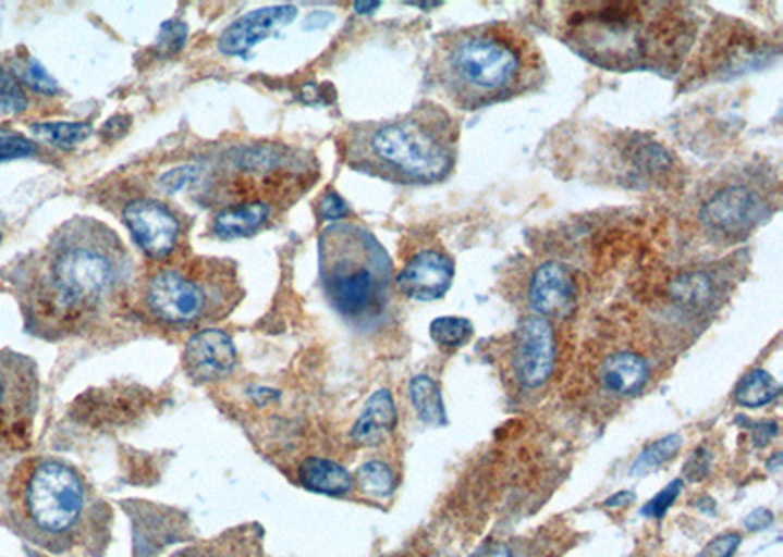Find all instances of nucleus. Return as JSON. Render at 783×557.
<instances>
[{
    "instance_id": "23",
    "label": "nucleus",
    "mask_w": 783,
    "mask_h": 557,
    "mask_svg": "<svg viewBox=\"0 0 783 557\" xmlns=\"http://www.w3.org/2000/svg\"><path fill=\"white\" fill-rule=\"evenodd\" d=\"M780 395V384L766 370H753L736 384L735 401L748 409H758L772 404Z\"/></svg>"
},
{
    "instance_id": "14",
    "label": "nucleus",
    "mask_w": 783,
    "mask_h": 557,
    "mask_svg": "<svg viewBox=\"0 0 783 557\" xmlns=\"http://www.w3.org/2000/svg\"><path fill=\"white\" fill-rule=\"evenodd\" d=\"M527 296L535 315H541L549 321L564 319L576 308L578 286L566 264L551 260L533 272Z\"/></svg>"
},
{
    "instance_id": "22",
    "label": "nucleus",
    "mask_w": 783,
    "mask_h": 557,
    "mask_svg": "<svg viewBox=\"0 0 783 557\" xmlns=\"http://www.w3.org/2000/svg\"><path fill=\"white\" fill-rule=\"evenodd\" d=\"M409 397L419 419L427 424H445V407L439 385L429 375H416L409 384Z\"/></svg>"
},
{
    "instance_id": "17",
    "label": "nucleus",
    "mask_w": 783,
    "mask_h": 557,
    "mask_svg": "<svg viewBox=\"0 0 783 557\" xmlns=\"http://www.w3.org/2000/svg\"><path fill=\"white\" fill-rule=\"evenodd\" d=\"M648 377H650V366L647 358L631 348L613 350L601 360L598 368L601 387L615 397H633L640 394L648 384Z\"/></svg>"
},
{
    "instance_id": "1",
    "label": "nucleus",
    "mask_w": 783,
    "mask_h": 557,
    "mask_svg": "<svg viewBox=\"0 0 783 557\" xmlns=\"http://www.w3.org/2000/svg\"><path fill=\"white\" fill-rule=\"evenodd\" d=\"M132 259L105 223L73 218L19 272L28 327L46 338L77 335L117 308L132 280Z\"/></svg>"
},
{
    "instance_id": "24",
    "label": "nucleus",
    "mask_w": 783,
    "mask_h": 557,
    "mask_svg": "<svg viewBox=\"0 0 783 557\" xmlns=\"http://www.w3.org/2000/svg\"><path fill=\"white\" fill-rule=\"evenodd\" d=\"M713 274H687L674 282V299L684 308H706L711 299L715 298L717 289L713 284Z\"/></svg>"
},
{
    "instance_id": "11",
    "label": "nucleus",
    "mask_w": 783,
    "mask_h": 557,
    "mask_svg": "<svg viewBox=\"0 0 783 557\" xmlns=\"http://www.w3.org/2000/svg\"><path fill=\"white\" fill-rule=\"evenodd\" d=\"M556 364V336L549 319L529 313L513 331V374L525 389L549 382Z\"/></svg>"
},
{
    "instance_id": "12",
    "label": "nucleus",
    "mask_w": 783,
    "mask_h": 557,
    "mask_svg": "<svg viewBox=\"0 0 783 557\" xmlns=\"http://www.w3.org/2000/svg\"><path fill=\"white\" fill-rule=\"evenodd\" d=\"M122 220L149 259L167 260L173 255L181 237V222L167 203L157 198H136L124 206Z\"/></svg>"
},
{
    "instance_id": "39",
    "label": "nucleus",
    "mask_w": 783,
    "mask_h": 557,
    "mask_svg": "<svg viewBox=\"0 0 783 557\" xmlns=\"http://www.w3.org/2000/svg\"><path fill=\"white\" fill-rule=\"evenodd\" d=\"M774 522V515L770 510L758 509L745 520L746 529L762 530L768 529Z\"/></svg>"
},
{
    "instance_id": "18",
    "label": "nucleus",
    "mask_w": 783,
    "mask_h": 557,
    "mask_svg": "<svg viewBox=\"0 0 783 557\" xmlns=\"http://www.w3.org/2000/svg\"><path fill=\"white\" fill-rule=\"evenodd\" d=\"M171 557H267V554L262 546V530L257 524H242L225 530L216 539L179 549Z\"/></svg>"
},
{
    "instance_id": "2",
    "label": "nucleus",
    "mask_w": 783,
    "mask_h": 557,
    "mask_svg": "<svg viewBox=\"0 0 783 557\" xmlns=\"http://www.w3.org/2000/svg\"><path fill=\"white\" fill-rule=\"evenodd\" d=\"M562 9V41L617 73H677L699 28L696 12L682 2H572Z\"/></svg>"
},
{
    "instance_id": "43",
    "label": "nucleus",
    "mask_w": 783,
    "mask_h": 557,
    "mask_svg": "<svg viewBox=\"0 0 783 557\" xmlns=\"http://www.w3.org/2000/svg\"><path fill=\"white\" fill-rule=\"evenodd\" d=\"M378 7H380V2H355V9H357V12H360V14H368V12L377 10Z\"/></svg>"
},
{
    "instance_id": "19",
    "label": "nucleus",
    "mask_w": 783,
    "mask_h": 557,
    "mask_svg": "<svg viewBox=\"0 0 783 557\" xmlns=\"http://www.w3.org/2000/svg\"><path fill=\"white\" fill-rule=\"evenodd\" d=\"M396 424V407L394 399L388 389H378L377 394L370 395L363 413L351 431L353 441L365 446H375L382 443L387 434L392 433Z\"/></svg>"
},
{
    "instance_id": "34",
    "label": "nucleus",
    "mask_w": 783,
    "mask_h": 557,
    "mask_svg": "<svg viewBox=\"0 0 783 557\" xmlns=\"http://www.w3.org/2000/svg\"><path fill=\"white\" fill-rule=\"evenodd\" d=\"M184 39H186V26L183 22H164L161 34L157 38V46L159 49H163V53H174L179 49L183 48Z\"/></svg>"
},
{
    "instance_id": "4",
    "label": "nucleus",
    "mask_w": 783,
    "mask_h": 557,
    "mask_svg": "<svg viewBox=\"0 0 783 557\" xmlns=\"http://www.w3.org/2000/svg\"><path fill=\"white\" fill-rule=\"evenodd\" d=\"M429 75L461 110L507 102L541 87V49L522 29L502 22L449 29L437 36Z\"/></svg>"
},
{
    "instance_id": "41",
    "label": "nucleus",
    "mask_w": 783,
    "mask_h": 557,
    "mask_svg": "<svg viewBox=\"0 0 783 557\" xmlns=\"http://www.w3.org/2000/svg\"><path fill=\"white\" fill-rule=\"evenodd\" d=\"M331 20H333V16H331V14H323V12H314L310 18L306 20V28H321V26H326V24H328V22H331Z\"/></svg>"
},
{
    "instance_id": "10",
    "label": "nucleus",
    "mask_w": 783,
    "mask_h": 557,
    "mask_svg": "<svg viewBox=\"0 0 783 557\" xmlns=\"http://www.w3.org/2000/svg\"><path fill=\"white\" fill-rule=\"evenodd\" d=\"M38 366L28 356L0 350V448L28 443L38 411Z\"/></svg>"
},
{
    "instance_id": "37",
    "label": "nucleus",
    "mask_w": 783,
    "mask_h": 557,
    "mask_svg": "<svg viewBox=\"0 0 783 557\" xmlns=\"http://www.w3.org/2000/svg\"><path fill=\"white\" fill-rule=\"evenodd\" d=\"M319 212L326 220H339V218L347 215L348 208L339 194L328 193L319 203Z\"/></svg>"
},
{
    "instance_id": "6",
    "label": "nucleus",
    "mask_w": 783,
    "mask_h": 557,
    "mask_svg": "<svg viewBox=\"0 0 783 557\" xmlns=\"http://www.w3.org/2000/svg\"><path fill=\"white\" fill-rule=\"evenodd\" d=\"M319 278L329 306L355 327H375L392 301L394 267L370 231L331 223L319 235Z\"/></svg>"
},
{
    "instance_id": "28",
    "label": "nucleus",
    "mask_w": 783,
    "mask_h": 557,
    "mask_svg": "<svg viewBox=\"0 0 783 557\" xmlns=\"http://www.w3.org/2000/svg\"><path fill=\"white\" fill-rule=\"evenodd\" d=\"M429 333L437 345L458 348L473 338L474 327L465 318H439L431 323Z\"/></svg>"
},
{
    "instance_id": "32",
    "label": "nucleus",
    "mask_w": 783,
    "mask_h": 557,
    "mask_svg": "<svg viewBox=\"0 0 783 557\" xmlns=\"http://www.w3.org/2000/svg\"><path fill=\"white\" fill-rule=\"evenodd\" d=\"M680 493H682V481L676 480L668 483L664 490L658 491L657 495L648 500L645 509H643V515L650 517V519H662L668 509L676 503Z\"/></svg>"
},
{
    "instance_id": "16",
    "label": "nucleus",
    "mask_w": 783,
    "mask_h": 557,
    "mask_svg": "<svg viewBox=\"0 0 783 557\" xmlns=\"http://www.w3.org/2000/svg\"><path fill=\"white\" fill-rule=\"evenodd\" d=\"M296 16L298 9L292 4L253 10L223 29L218 48L223 55H247L257 44L269 38L274 29L284 28Z\"/></svg>"
},
{
    "instance_id": "3",
    "label": "nucleus",
    "mask_w": 783,
    "mask_h": 557,
    "mask_svg": "<svg viewBox=\"0 0 783 557\" xmlns=\"http://www.w3.org/2000/svg\"><path fill=\"white\" fill-rule=\"evenodd\" d=\"M9 529L53 556H100L112 529V510L69 461L38 456L22 461L4 491Z\"/></svg>"
},
{
    "instance_id": "13",
    "label": "nucleus",
    "mask_w": 783,
    "mask_h": 557,
    "mask_svg": "<svg viewBox=\"0 0 783 557\" xmlns=\"http://www.w3.org/2000/svg\"><path fill=\"white\" fill-rule=\"evenodd\" d=\"M237 352L220 329H204L184 346L183 368L196 384H212L232 374Z\"/></svg>"
},
{
    "instance_id": "33",
    "label": "nucleus",
    "mask_w": 783,
    "mask_h": 557,
    "mask_svg": "<svg viewBox=\"0 0 783 557\" xmlns=\"http://www.w3.org/2000/svg\"><path fill=\"white\" fill-rule=\"evenodd\" d=\"M200 174H203V166H194V164H186V166H179L171 173L164 174L161 178V188L167 194L179 193L191 184H196L200 181Z\"/></svg>"
},
{
    "instance_id": "31",
    "label": "nucleus",
    "mask_w": 783,
    "mask_h": 557,
    "mask_svg": "<svg viewBox=\"0 0 783 557\" xmlns=\"http://www.w3.org/2000/svg\"><path fill=\"white\" fill-rule=\"evenodd\" d=\"M36 154V145L29 141L28 137L0 129V163L14 161V159H26Z\"/></svg>"
},
{
    "instance_id": "20",
    "label": "nucleus",
    "mask_w": 783,
    "mask_h": 557,
    "mask_svg": "<svg viewBox=\"0 0 783 557\" xmlns=\"http://www.w3.org/2000/svg\"><path fill=\"white\" fill-rule=\"evenodd\" d=\"M274 208L267 203H242L216 213L213 233L222 239L249 237L271 222Z\"/></svg>"
},
{
    "instance_id": "15",
    "label": "nucleus",
    "mask_w": 783,
    "mask_h": 557,
    "mask_svg": "<svg viewBox=\"0 0 783 557\" xmlns=\"http://www.w3.org/2000/svg\"><path fill=\"white\" fill-rule=\"evenodd\" d=\"M455 278V262L441 250H419L396 276V286L407 298L433 301L443 298Z\"/></svg>"
},
{
    "instance_id": "5",
    "label": "nucleus",
    "mask_w": 783,
    "mask_h": 557,
    "mask_svg": "<svg viewBox=\"0 0 783 557\" xmlns=\"http://www.w3.org/2000/svg\"><path fill=\"white\" fill-rule=\"evenodd\" d=\"M458 137L455 115L421 102L407 114L348 127L343 157L351 169L387 183L436 184L455 169Z\"/></svg>"
},
{
    "instance_id": "30",
    "label": "nucleus",
    "mask_w": 783,
    "mask_h": 557,
    "mask_svg": "<svg viewBox=\"0 0 783 557\" xmlns=\"http://www.w3.org/2000/svg\"><path fill=\"white\" fill-rule=\"evenodd\" d=\"M16 73L14 77L20 78L24 85H28L29 88L44 92V95H56L59 90V85L53 81V77L49 75L46 69L39 65L38 61L34 58H24L22 61L16 63Z\"/></svg>"
},
{
    "instance_id": "40",
    "label": "nucleus",
    "mask_w": 783,
    "mask_h": 557,
    "mask_svg": "<svg viewBox=\"0 0 783 557\" xmlns=\"http://www.w3.org/2000/svg\"><path fill=\"white\" fill-rule=\"evenodd\" d=\"M473 557H515L513 556L512 549L507 548L505 544H490V546H484L482 549H478Z\"/></svg>"
},
{
    "instance_id": "36",
    "label": "nucleus",
    "mask_w": 783,
    "mask_h": 557,
    "mask_svg": "<svg viewBox=\"0 0 783 557\" xmlns=\"http://www.w3.org/2000/svg\"><path fill=\"white\" fill-rule=\"evenodd\" d=\"M709 470H711V454L701 446V448H697V450L692 454V458L687 460L684 473H686V478L689 481H701L706 480Z\"/></svg>"
},
{
    "instance_id": "7",
    "label": "nucleus",
    "mask_w": 783,
    "mask_h": 557,
    "mask_svg": "<svg viewBox=\"0 0 783 557\" xmlns=\"http://www.w3.org/2000/svg\"><path fill=\"white\" fill-rule=\"evenodd\" d=\"M198 200L218 212L242 203L274 202L282 210L310 190L318 178L311 154L281 144H249L220 154L203 169Z\"/></svg>"
},
{
    "instance_id": "38",
    "label": "nucleus",
    "mask_w": 783,
    "mask_h": 557,
    "mask_svg": "<svg viewBox=\"0 0 783 557\" xmlns=\"http://www.w3.org/2000/svg\"><path fill=\"white\" fill-rule=\"evenodd\" d=\"M127 127H130V117H126V115H114V117H110L107 125L102 127V135L117 139V137H122V135L126 134Z\"/></svg>"
},
{
    "instance_id": "8",
    "label": "nucleus",
    "mask_w": 783,
    "mask_h": 557,
    "mask_svg": "<svg viewBox=\"0 0 783 557\" xmlns=\"http://www.w3.org/2000/svg\"><path fill=\"white\" fill-rule=\"evenodd\" d=\"M242 298L235 264L223 259L171 260L154 270L144 284L147 313L174 329L220 321Z\"/></svg>"
},
{
    "instance_id": "21",
    "label": "nucleus",
    "mask_w": 783,
    "mask_h": 557,
    "mask_svg": "<svg viewBox=\"0 0 783 557\" xmlns=\"http://www.w3.org/2000/svg\"><path fill=\"white\" fill-rule=\"evenodd\" d=\"M298 481L308 491L329 495V497H343L353 490V478L343 466L323 458H308L298 468Z\"/></svg>"
},
{
    "instance_id": "27",
    "label": "nucleus",
    "mask_w": 783,
    "mask_h": 557,
    "mask_svg": "<svg viewBox=\"0 0 783 557\" xmlns=\"http://www.w3.org/2000/svg\"><path fill=\"white\" fill-rule=\"evenodd\" d=\"M32 132L46 139L48 144L71 149L75 145L83 144L88 135L93 134V125L85 122H51V124H34Z\"/></svg>"
},
{
    "instance_id": "35",
    "label": "nucleus",
    "mask_w": 783,
    "mask_h": 557,
    "mask_svg": "<svg viewBox=\"0 0 783 557\" xmlns=\"http://www.w3.org/2000/svg\"><path fill=\"white\" fill-rule=\"evenodd\" d=\"M741 546V536L736 532H726L711 540L697 557H733Z\"/></svg>"
},
{
    "instance_id": "25",
    "label": "nucleus",
    "mask_w": 783,
    "mask_h": 557,
    "mask_svg": "<svg viewBox=\"0 0 783 557\" xmlns=\"http://www.w3.org/2000/svg\"><path fill=\"white\" fill-rule=\"evenodd\" d=\"M353 483L370 499H387L394 491V473L384 461H367L358 468Z\"/></svg>"
},
{
    "instance_id": "26",
    "label": "nucleus",
    "mask_w": 783,
    "mask_h": 557,
    "mask_svg": "<svg viewBox=\"0 0 783 557\" xmlns=\"http://www.w3.org/2000/svg\"><path fill=\"white\" fill-rule=\"evenodd\" d=\"M680 448H682V436L668 434L638 454L637 460L631 466V475H648L650 471L658 470L668 460H672Z\"/></svg>"
},
{
    "instance_id": "42",
    "label": "nucleus",
    "mask_w": 783,
    "mask_h": 557,
    "mask_svg": "<svg viewBox=\"0 0 783 557\" xmlns=\"http://www.w3.org/2000/svg\"><path fill=\"white\" fill-rule=\"evenodd\" d=\"M635 497H633V493H617L615 497H611V499L605 500V505L608 507H620V505H625V503H628V500H633Z\"/></svg>"
},
{
    "instance_id": "29",
    "label": "nucleus",
    "mask_w": 783,
    "mask_h": 557,
    "mask_svg": "<svg viewBox=\"0 0 783 557\" xmlns=\"http://www.w3.org/2000/svg\"><path fill=\"white\" fill-rule=\"evenodd\" d=\"M29 107V98L19 78L0 65V114H20Z\"/></svg>"
},
{
    "instance_id": "44",
    "label": "nucleus",
    "mask_w": 783,
    "mask_h": 557,
    "mask_svg": "<svg viewBox=\"0 0 783 557\" xmlns=\"http://www.w3.org/2000/svg\"><path fill=\"white\" fill-rule=\"evenodd\" d=\"M0 239H2V235H0Z\"/></svg>"
},
{
    "instance_id": "9",
    "label": "nucleus",
    "mask_w": 783,
    "mask_h": 557,
    "mask_svg": "<svg viewBox=\"0 0 783 557\" xmlns=\"http://www.w3.org/2000/svg\"><path fill=\"white\" fill-rule=\"evenodd\" d=\"M780 183L760 169H736L706 186L697 200L696 220L709 239L723 245L745 240L778 210Z\"/></svg>"
}]
</instances>
